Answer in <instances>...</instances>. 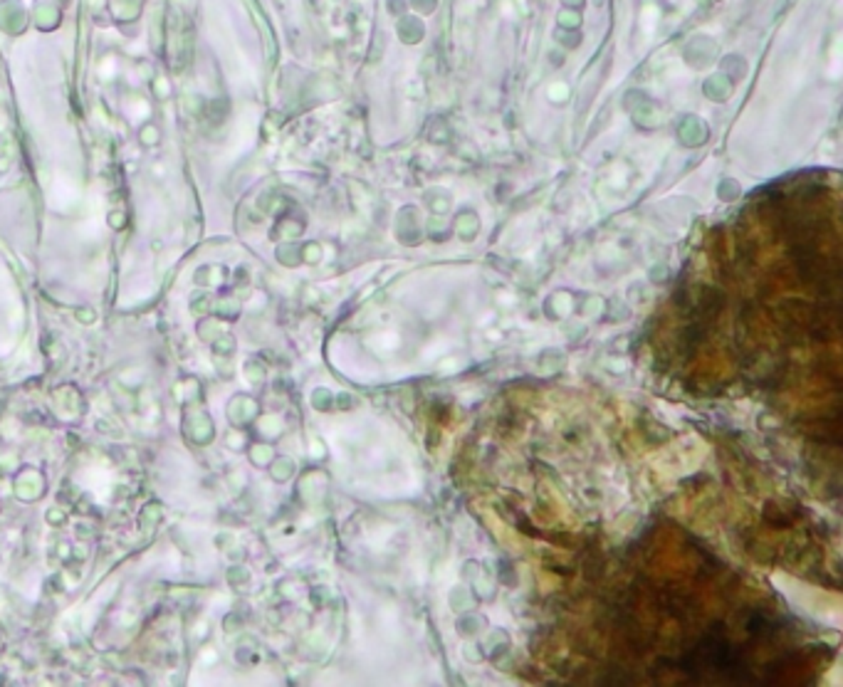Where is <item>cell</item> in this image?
Wrapping results in <instances>:
<instances>
[{"label":"cell","mask_w":843,"mask_h":687,"mask_svg":"<svg viewBox=\"0 0 843 687\" xmlns=\"http://www.w3.org/2000/svg\"><path fill=\"white\" fill-rule=\"evenodd\" d=\"M562 3L567 5V8L577 10V8H582V5H584V0H562Z\"/></svg>","instance_id":"cell-10"},{"label":"cell","mask_w":843,"mask_h":687,"mask_svg":"<svg viewBox=\"0 0 843 687\" xmlns=\"http://www.w3.org/2000/svg\"><path fill=\"white\" fill-rule=\"evenodd\" d=\"M554 37L562 42L564 47H569V50H572V47H577V45H579V40H582V37H579L574 30H564V28L557 30V32H554Z\"/></svg>","instance_id":"cell-7"},{"label":"cell","mask_w":843,"mask_h":687,"mask_svg":"<svg viewBox=\"0 0 843 687\" xmlns=\"http://www.w3.org/2000/svg\"><path fill=\"white\" fill-rule=\"evenodd\" d=\"M683 55L692 67H705V64H710L717 57V45L710 37H692L685 45Z\"/></svg>","instance_id":"cell-1"},{"label":"cell","mask_w":843,"mask_h":687,"mask_svg":"<svg viewBox=\"0 0 843 687\" xmlns=\"http://www.w3.org/2000/svg\"><path fill=\"white\" fill-rule=\"evenodd\" d=\"M399 37L406 42V45H418V42L423 40V35H426V28H423V23L418 18H413V15H404V18L399 20Z\"/></svg>","instance_id":"cell-4"},{"label":"cell","mask_w":843,"mask_h":687,"mask_svg":"<svg viewBox=\"0 0 843 687\" xmlns=\"http://www.w3.org/2000/svg\"><path fill=\"white\" fill-rule=\"evenodd\" d=\"M406 5H408L406 0H389V10H391V13H396V15H399L401 10L406 8Z\"/></svg>","instance_id":"cell-9"},{"label":"cell","mask_w":843,"mask_h":687,"mask_svg":"<svg viewBox=\"0 0 843 687\" xmlns=\"http://www.w3.org/2000/svg\"><path fill=\"white\" fill-rule=\"evenodd\" d=\"M744 72H747V64H744L742 57L732 55V57H724L722 60V74L729 79H739L744 77Z\"/></svg>","instance_id":"cell-5"},{"label":"cell","mask_w":843,"mask_h":687,"mask_svg":"<svg viewBox=\"0 0 843 687\" xmlns=\"http://www.w3.org/2000/svg\"><path fill=\"white\" fill-rule=\"evenodd\" d=\"M579 25H582V15H579L577 10L567 8V10H562V13H559V28H564V30H577Z\"/></svg>","instance_id":"cell-6"},{"label":"cell","mask_w":843,"mask_h":687,"mask_svg":"<svg viewBox=\"0 0 843 687\" xmlns=\"http://www.w3.org/2000/svg\"><path fill=\"white\" fill-rule=\"evenodd\" d=\"M411 5L418 10V13L428 15V13H433V10L438 8V0H411Z\"/></svg>","instance_id":"cell-8"},{"label":"cell","mask_w":843,"mask_h":687,"mask_svg":"<svg viewBox=\"0 0 843 687\" xmlns=\"http://www.w3.org/2000/svg\"><path fill=\"white\" fill-rule=\"evenodd\" d=\"M702 92H705L707 99H712V101H724L729 96V92H732V82H729V77H724L722 72H717L705 79Z\"/></svg>","instance_id":"cell-3"},{"label":"cell","mask_w":843,"mask_h":687,"mask_svg":"<svg viewBox=\"0 0 843 687\" xmlns=\"http://www.w3.org/2000/svg\"><path fill=\"white\" fill-rule=\"evenodd\" d=\"M678 134H680V139H683V144H687V146H697V144H702L707 139V126L702 124L697 116H685V121L680 124Z\"/></svg>","instance_id":"cell-2"}]
</instances>
